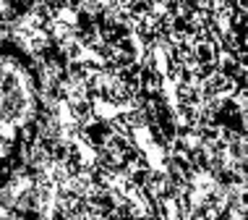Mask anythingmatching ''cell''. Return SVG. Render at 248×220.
Masks as SVG:
<instances>
[{
  "mask_svg": "<svg viewBox=\"0 0 248 220\" xmlns=\"http://www.w3.org/2000/svg\"><path fill=\"white\" fill-rule=\"evenodd\" d=\"M193 55H196V61H199L201 66L217 63V48H214L212 42H199L196 48H193Z\"/></svg>",
  "mask_w": 248,
  "mask_h": 220,
  "instance_id": "1",
  "label": "cell"
}]
</instances>
